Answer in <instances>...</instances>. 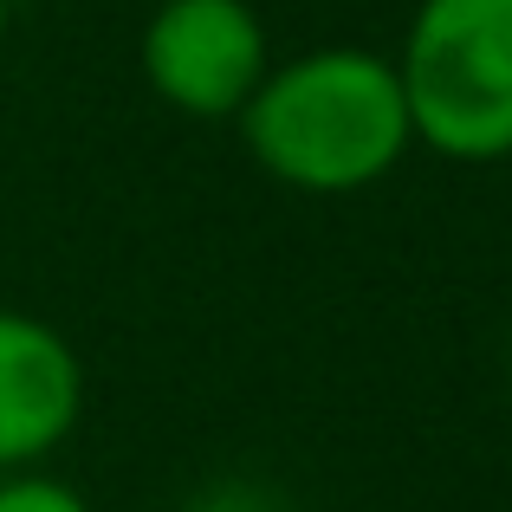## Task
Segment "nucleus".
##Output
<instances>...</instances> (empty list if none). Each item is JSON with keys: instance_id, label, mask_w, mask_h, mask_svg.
<instances>
[{"instance_id": "obj_2", "label": "nucleus", "mask_w": 512, "mask_h": 512, "mask_svg": "<svg viewBox=\"0 0 512 512\" xmlns=\"http://www.w3.org/2000/svg\"><path fill=\"white\" fill-rule=\"evenodd\" d=\"M396 78L422 150L448 163L512 156V0H422Z\"/></svg>"}, {"instance_id": "obj_3", "label": "nucleus", "mask_w": 512, "mask_h": 512, "mask_svg": "<svg viewBox=\"0 0 512 512\" xmlns=\"http://www.w3.org/2000/svg\"><path fill=\"white\" fill-rule=\"evenodd\" d=\"M143 78L182 117H240L266 78V26L247 0H163L143 26Z\"/></svg>"}, {"instance_id": "obj_6", "label": "nucleus", "mask_w": 512, "mask_h": 512, "mask_svg": "<svg viewBox=\"0 0 512 512\" xmlns=\"http://www.w3.org/2000/svg\"><path fill=\"white\" fill-rule=\"evenodd\" d=\"M0 39H7V0H0Z\"/></svg>"}, {"instance_id": "obj_4", "label": "nucleus", "mask_w": 512, "mask_h": 512, "mask_svg": "<svg viewBox=\"0 0 512 512\" xmlns=\"http://www.w3.org/2000/svg\"><path fill=\"white\" fill-rule=\"evenodd\" d=\"M85 363L33 312L0 305V474H20L78 428Z\"/></svg>"}, {"instance_id": "obj_1", "label": "nucleus", "mask_w": 512, "mask_h": 512, "mask_svg": "<svg viewBox=\"0 0 512 512\" xmlns=\"http://www.w3.org/2000/svg\"><path fill=\"white\" fill-rule=\"evenodd\" d=\"M253 163L299 195H357L415 150L396 59L363 46H318L266 65L240 104Z\"/></svg>"}, {"instance_id": "obj_5", "label": "nucleus", "mask_w": 512, "mask_h": 512, "mask_svg": "<svg viewBox=\"0 0 512 512\" xmlns=\"http://www.w3.org/2000/svg\"><path fill=\"white\" fill-rule=\"evenodd\" d=\"M0 512H91L85 493H72L65 480H46V474H7L0 480Z\"/></svg>"}]
</instances>
